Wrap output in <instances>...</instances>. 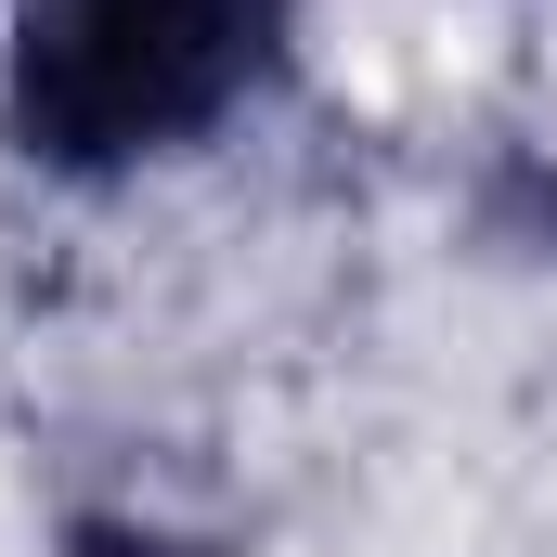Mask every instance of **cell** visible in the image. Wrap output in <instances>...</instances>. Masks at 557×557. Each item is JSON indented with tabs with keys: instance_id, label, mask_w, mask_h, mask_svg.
<instances>
[{
	"instance_id": "cell-1",
	"label": "cell",
	"mask_w": 557,
	"mask_h": 557,
	"mask_svg": "<svg viewBox=\"0 0 557 557\" xmlns=\"http://www.w3.org/2000/svg\"><path fill=\"white\" fill-rule=\"evenodd\" d=\"M311 0H13L0 26V156L39 182L182 169L298 78Z\"/></svg>"
},
{
	"instance_id": "cell-2",
	"label": "cell",
	"mask_w": 557,
	"mask_h": 557,
	"mask_svg": "<svg viewBox=\"0 0 557 557\" xmlns=\"http://www.w3.org/2000/svg\"><path fill=\"white\" fill-rule=\"evenodd\" d=\"M52 557H234V545H208V532H182V519H143V506H78V519L52 532Z\"/></svg>"
}]
</instances>
